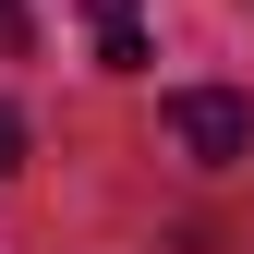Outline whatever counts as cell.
<instances>
[{
  "mask_svg": "<svg viewBox=\"0 0 254 254\" xmlns=\"http://www.w3.org/2000/svg\"><path fill=\"white\" fill-rule=\"evenodd\" d=\"M12 49H37V12H24V0H0V61Z\"/></svg>",
  "mask_w": 254,
  "mask_h": 254,
  "instance_id": "3",
  "label": "cell"
},
{
  "mask_svg": "<svg viewBox=\"0 0 254 254\" xmlns=\"http://www.w3.org/2000/svg\"><path fill=\"white\" fill-rule=\"evenodd\" d=\"M85 37H97V61H109V73H145V0H85Z\"/></svg>",
  "mask_w": 254,
  "mask_h": 254,
  "instance_id": "2",
  "label": "cell"
},
{
  "mask_svg": "<svg viewBox=\"0 0 254 254\" xmlns=\"http://www.w3.org/2000/svg\"><path fill=\"white\" fill-rule=\"evenodd\" d=\"M157 121H170V145L194 157V170H230V157H254V109L230 97V85H182Z\"/></svg>",
  "mask_w": 254,
  "mask_h": 254,
  "instance_id": "1",
  "label": "cell"
},
{
  "mask_svg": "<svg viewBox=\"0 0 254 254\" xmlns=\"http://www.w3.org/2000/svg\"><path fill=\"white\" fill-rule=\"evenodd\" d=\"M12 170H24V109L0 97V182H12Z\"/></svg>",
  "mask_w": 254,
  "mask_h": 254,
  "instance_id": "4",
  "label": "cell"
}]
</instances>
